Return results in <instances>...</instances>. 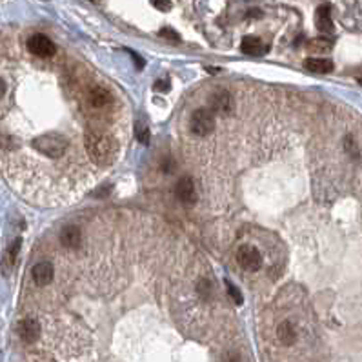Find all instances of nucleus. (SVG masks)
Instances as JSON below:
<instances>
[{"label":"nucleus","mask_w":362,"mask_h":362,"mask_svg":"<svg viewBox=\"0 0 362 362\" xmlns=\"http://www.w3.org/2000/svg\"><path fill=\"white\" fill-rule=\"evenodd\" d=\"M160 168H162V171L164 173H173L175 171V160H173L171 157H166V159L162 160Z\"/></svg>","instance_id":"21"},{"label":"nucleus","mask_w":362,"mask_h":362,"mask_svg":"<svg viewBox=\"0 0 362 362\" xmlns=\"http://www.w3.org/2000/svg\"><path fill=\"white\" fill-rule=\"evenodd\" d=\"M304 68H308L313 73H330L333 70V62H331L330 58L310 57L304 60Z\"/></svg>","instance_id":"14"},{"label":"nucleus","mask_w":362,"mask_h":362,"mask_svg":"<svg viewBox=\"0 0 362 362\" xmlns=\"http://www.w3.org/2000/svg\"><path fill=\"white\" fill-rule=\"evenodd\" d=\"M19 335L25 344L37 342L38 335H40V326L35 318H24L19 324Z\"/></svg>","instance_id":"7"},{"label":"nucleus","mask_w":362,"mask_h":362,"mask_svg":"<svg viewBox=\"0 0 362 362\" xmlns=\"http://www.w3.org/2000/svg\"><path fill=\"white\" fill-rule=\"evenodd\" d=\"M241 49L246 55H264L267 51V46L257 37H244L241 42Z\"/></svg>","instance_id":"12"},{"label":"nucleus","mask_w":362,"mask_h":362,"mask_svg":"<svg viewBox=\"0 0 362 362\" xmlns=\"http://www.w3.org/2000/svg\"><path fill=\"white\" fill-rule=\"evenodd\" d=\"M344 144H346V149H348V151H350L353 157H357V155H359V149L355 147V142H353V139H351V137H346Z\"/></svg>","instance_id":"23"},{"label":"nucleus","mask_w":362,"mask_h":362,"mask_svg":"<svg viewBox=\"0 0 362 362\" xmlns=\"http://www.w3.org/2000/svg\"><path fill=\"white\" fill-rule=\"evenodd\" d=\"M129 53H131V57H133L135 64H137V68H139V70H142V66H144V60L137 57V53H133V51H129Z\"/></svg>","instance_id":"26"},{"label":"nucleus","mask_w":362,"mask_h":362,"mask_svg":"<svg viewBox=\"0 0 362 362\" xmlns=\"http://www.w3.org/2000/svg\"><path fill=\"white\" fill-rule=\"evenodd\" d=\"M135 137H137V140L142 142L144 146H147V144H149V139H151L149 129H147V126H144V124H137V126H135Z\"/></svg>","instance_id":"17"},{"label":"nucleus","mask_w":362,"mask_h":362,"mask_svg":"<svg viewBox=\"0 0 362 362\" xmlns=\"http://www.w3.org/2000/svg\"><path fill=\"white\" fill-rule=\"evenodd\" d=\"M80 229L76 226H66V228L60 231V242H62L66 248L75 249L80 246Z\"/></svg>","instance_id":"13"},{"label":"nucleus","mask_w":362,"mask_h":362,"mask_svg":"<svg viewBox=\"0 0 362 362\" xmlns=\"http://www.w3.org/2000/svg\"><path fill=\"white\" fill-rule=\"evenodd\" d=\"M20 239H17V241H13L11 248L7 249V255H6V264H9V266H13L15 264V261H17V255H19L20 251Z\"/></svg>","instance_id":"18"},{"label":"nucleus","mask_w":362,"mask_h":362,"mask_svg":"<svg viewBox=\"0 0 362 362\" xmlns=\"http://www.w3.org/2000/svg\"><path fill=\"white\" fill-rule=\"evenodd\" d=\"M153 89L155 91H168L169 89V82L168 80H157V82L153 84Z\"/></svg>","instance_id":"24"},{"label":"nucleus","mask_w":362,"mask_h":362,"mask_svg":"<svg viewBox=\"0 0 362 362\" xmlns=\"http://www.w3.org/2000/svg\"><path fill=\"white\" fill-rule=\"evenodd\" d=\"M151 4L160 11H169L171 9V0H151Z\"/></svg>","instance_id":"22"},{"label":"nucleus","mask_w":362,"mask_h":362,"mask_svg":"<svg viewBox=\"0 0 362 362\" xmlns=\"http://www.w3.org/2000/svg\"><path fill=\"white\" fill-rule=\"evenodd\" d=\"M159 35H160V37L168 38V40H173V42H178V40H180V37H178V33H177V31H173V29H169V27H162Z\"/></svg>","instance_id":"20"},{"label":"nucleus","mask_w":362,"mask_h":362,"mask_svg":"<svg viewBox=\"0 0 362 362\" xmlns=\"http://www.w3.org/2000/svg\"><path fill=\"white\" fill-rule=\"evenodd\" d=\"M226 362H241V359H239V355H229Z\"/></svg>","instance_id":"28"},{"label":"nucleus","mask_w":362,"mask_h":362,"mask_svg":"<svg viewBox=\"0 0 362 362\" xmlns=\"http://www.w3.org/2000/svg\"><path fill=\"white\" fill-rule=\"evenodd\" d=\"M31 277L37 286H48L53 280V266L49 262H38L37 266H33Z\"/></svg>","instance_id":"8"},{"label":"nucleus","mask_w":362,"mask_h":362,"mask_svg":"<svg viewBox=\"0 0 362 362\" xmlns=\"http://www.w3.org/2000/svg\"><path fill=\"white\" fill-rule=\"evenodd\" d=\"M359 82H361V84H362V78H359Z\"/></svg>","instance_id":"29"},{"label":"nucleus","mask_w":362,"mask_h":362,"mask_svg":"<svg viewBox=\"0 0 362 362\" xmlns=\"http://www.w3.org/2000/svg\"><path fill=\"white\" fill-rule=\"evenodd\" d=\"M191 131L198 137H208V135L213 131V126H215V119H213V113L210 109H197L195 113L191 115L190 121Z\"/></svg>","instance_id":"3"},{"label":"nucleus","mask_w":362,"mask_h":362,"mask_svg":"<svg viewBox=\"0 0 362 362\" xmlns=\"http://www.w3.org/2000/svg\"><path fill=\"white\" fill-rule=\"evenodd\" d=\"M33 147H35L38 153L49 157V159H58V157H62L64 153H66L68 144H66V140H64L62 137L48 133V135H42V137H38V139L33 140Z\"/></svg>","instance_id":"2"},{"label":"nucleus","mask_w":362,"mask_h":362,"mask_svg":"<svg viewBox=\"0 0 362 362\" xmlns=\"http://www.w3.org/2000/svg\"><path fill=\"white\" fill-rule=\"evenodd\" d=\"M84 146L88 151L89 159L97 166L113 164L119 155V144L113 137L102 133H88L84 139Z\"/></svg>","instance_id":"1"},{"label":"nucleus","mask_w":362,"mask_h":362,"mask_svg":"<svg viewBox=\"0 0 362 362\" xmlns=\"http://www.w3.org/2000/svg\"><path fill=\"white\" fill-rule=\"evenodd\" d=\"M211 106L218 113L228 115L233 111L235 102H233V98H231V95H229L228 91H217L215 95H213V98H211Z\"/></svg>","instance_id":"9"},{"label":"nucleus","mask_w":362,"mask_h":362,"mask_svg":"<svg viewBox=\"0 0 362 362\" xmlns=\"http://www.w3.org/2000/svg\"><path fill=\"white\" fill-rule=\"evenodd\" d=\"M306 48H308V51H312V53H326V51H330L333 48V40L326 37H317V38H312L306 44Z\"/></svg>","instance_id":"16"},{"label":"nucleus","mask_w":362,"mask_h":362,"mask_svg":"<svg viewBox=\"0 0 362 362\" xmlns=\"http://www.w3.org/2000/svg\"><path fill=\"white\" fill-rule=\"evenodd\" d=\"M315 22H317V29L320 33H333L331 7L328 6V4H322V6L317 9V15H315Z\"/></svg>","instance_id":"10"},{"label":"nucleus","mask_w":362,"mask_h":362,"mask_svg":"<svg viewBox=\"0 0 362 362\" xmlns=\"http://www.w3.org/2000/svg\"><path fill=\"white\" fill-rule=\"evenodd\" d=\"M237 262L246 271H257L262 266V255L255 246L246 244V246H241L237 251Z\"/></svg>","instance_id":"4"},{"label":"nucleus","mask_w":362,"mask_h":362,"mask_svg":"<svg viewBox=\"0 0 362 362\" xmlns=\"http://www.w3.org/2000/svg\"><path fill=\"white\" fill-rule=\"evenodd\" d=\"M89 102L93 108H106L111 104V93L102 86H93L89 89Z\"/></svg>","instance_id":"11"},{"label":"nucleus","mask_w":362,"mask_h":362,"mask_svg":"<svg viewBox=\"0 0 362 362\" xmlns=\"http://www.w3.org/2000/svg\"><path fill=\"white\" fill-rule=\"evenodd\" d=\"M277 335H279L280 342L286 344V346H291L297 340V331H295L291 322H282L279 326V330H277Z\"/></svg>","instance_id":"15"},{"label":"nucleus","mask_w":362,"mask_h":362,"mask_svg":"<svg viewBox=\"0 0 362 362\" xmlns=\"http://www.w3.org/2000/svg\"><path fill=\"white\" fill-rule=\"evenodd\" d=\"M226 288H228V293L231 295L233 302H235L237 306H241L242 304V295H241V291L237 290V286H233L231 282H228V280H226Z\"/></svg>","instance_id":"19"},{"label":"nucleus","mask_w":362,"mask_h":362,"mask_svg":"<svg viewBox=\"0 0 362 362\" xmlns=\"http://www.w3.org/2000/svg\"><path fill=\"white\" fill-rule=\"evenodd\" d=\"M175 193H177V198L180 200L182 204H191L197 202V191H195V184H193V180L190 177H184L180 178L177 182V188H175Z\"/></svg>","instance_id":"6"},{"label":"nucleus","mask_w":362,"mask_h":362,"mask_svg":"<svg viewBox=\"0 0 362 362\" xmlns=\"http://www.w3.org/2000/svg\"><path fill=\"white\" fill-rule=\"evenodd\" d=\"M27 49H29V53L37 55V57L48 58V57H53V55H55L57 48H55V44H53L46 35H40V33H38V35H33V37L27 38Z\"/></svg>","instance_id":"5"},{"label":"nucleus","mask_w":362,"mask_h":362,"mask_svg":"<svg viewBox=\"0 0 362 362\" xmlns=\"http://www.w3.org/2000/svg\"><path fill=\"white\" fill-rule=\"evenodd\" d=\"M4 95H6V82L0 78V98H2Z\"/></svg>","instance_id":"27"},{"label":"nucleus","mask_w":362,"mask_h":362,"mask_svg":"<svg viewBox=\"0 0 362 362\" xmlns=\"http://www.w3.org/2000/svg\"><path fill=\"white\" fill-rule=\"evenodd\" d=\"M198 290H200V293H202L204 299H208V291H210V286H208V282H206V280H202V282H200Z\"/></svg>","instance_id":"25"}]
</instances>
